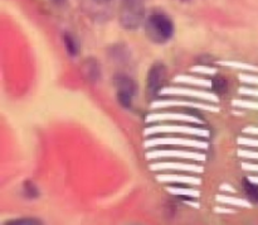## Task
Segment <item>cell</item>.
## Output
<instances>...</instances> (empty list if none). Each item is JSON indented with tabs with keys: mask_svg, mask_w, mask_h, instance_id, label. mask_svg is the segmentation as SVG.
I'll list each match as a JSON object with an SVG mask.
<instances>
[{
	"mask_svg": "<svg viewBox=\"0 0 258 225\" xmlns=\"http://www.w3.org/2000/svg\"><path fill=\"white\" fill-rule=\"evenodd\" d=\"M39 220L37 219H17V220H9L7 225H34L39 224Z\"/></svg>",
	"mask_w": 258,
	"mask_h": 225,
	"instance_id": "21",
	"label": "cell"
},
{
	"mask_svg": "<svg viewBox=\"0 0 258 225\" xmlns=\"http://www.w3.org/2000/svg\"><path fill=\"white\" fill-rule=\"evenodd\" d=\"M218 200H221L222 202H228V204L239 205V206H249V204L247 201H243V200H238V199H232V197L218 196Z\"/></svg>",
	"mask_w": 258,
	"mask_h": 225,
	"instance_id": "22",
	"label": "cell"
},
{
	"mask_svg": "<svg viewBox=\"0 0 258 225\" xmlns=\"http://www.w3.org/2000/svg\"><path fill=\"white\" fill-rule=\"evenodd\" d=\"M238 154L243 158H249V159H258V152L253 151H247V149H241L238 152Z\"/></svg>",
	"mask_w": 258,
	"mask_h": 225,
	"instance_id": "24",
	"label": "cell"
},
{
	"mask_svg": "<svg viewBox=\"0 0 258 225\" xmlns=\"http://www.w3.org/2000/svg\"><path fill=\"white\" fill-rule=\"evenodd\" d=\"M23 192H24V195L28 199H35V197L39 196V191H38L37 186L32 181L24 182V185H23Z\"/></svg>",
	"mask_w": 258,
	"mask_h": 225,
	"instance_id": "18",
	"label": "cell"
},
{
	"mask_svg": "<svg viewBox=\"0 0 258 225\" xmlns=\"http://www.w3.org/2000/svg\"><path fill=\"white\" fill-rule=\"evenodd\" d=\"M165 95H181V96H190L193 99H199V100H206V101H218L214 94L207 93V91H199V90H191V88H166V90L161 91Z\"/></svg>",
	"mask_w": 258,
	"mask_h": 225,
	"instance_id": "6",
	"label": "cell"
},
{
	"mask_svg": "<svg viewBox=\"0 0 258 225\" xmlns=\"http://www.w3.org/2000/svg\"><path fill=\"white\" fill-rule=\"evenodd\" d=\"M108 52H110V57L112 58L113 62L126 63L130 60V48L126 44H123V43H117V44L112 46Z\"/></svg>",
	"mask_w": 258,
	"mask_h": 225,
	"instance_id": "12",
	"label": "cell"
},
{
	"mask_svg": "<svg viewBox=\"0 0 258 225\" xmlns=\"http://www.w3.org/2000/svg\"><path fill=\"white\" fill-rule=\"evenodd\" d=\"M169 192L175 195H186V196H199V192L197 190H189V189H180V187H169Z\"/></svg>",
	"mask_w": 258,
	"mask_h": 225,
	"instance_id": "19",
	"label": "cell"
},
{
	"mask_svg": "<svg viewBox=\"0 0 258 225\" xmlns=\"http://www.w3.org/2000/svg\"><path fill=\"white\" fill-rule=\"evenodd\" d=\"M239 93L244 94V95H249V96H258L257 88H241Z\"/></svg>",
	"mask_w": 258,
	"mask_h": 225,
	"instance_id": "27",
	"label": "cell"
},
{
	"mask_svg": "<svg viewBox=\"0 0 258 225\" xmlns=\"http://www.w3.org/2000/svg\"><path fill=\"white\" fill-rule=\"evenodd\" d=\"M158 133H178V134H189V136H199V137H208L209 133L206 129L193 128V126L186 125H160V126H150L146 129L145 136Z\"/></svg>",
	"mask_w": 258,
	"mask_h": 225,
	"instance_id": "4",
	"label": "cell"
},
{
	"mask_svg": "<svg viewBox=\"0 0 258 225\" xmlns=\"http://www.w3.org/2000/svg\"><path fill=\"white\" fill-rule=\"evenodd\" d=\"M83 76L90 82H97L101 77V67L95 58H87L81 67Z\"/></svg>",
	"mask_w": 258,
	"mask_h": 225,
	"instance_id": "9",
	"label": "cell"
},
{
	"mask_svg": "<svg viewBox=\"0 0 258 225\" xmlns=\"http://www.w3.org/2000/svg\"><path fill=\"white\" fill-rule=\"evenodd\" d=\"M143 0H122L120 13V23L125 29L136 30L144 19Z\"/></svg>",
	"mask_w": 258,
	"mask_h": 225,
	"instance_id": "2",
	"label": "cell"
},
{
	"mask_svg": "<svg viewBox=\"0 0 258 225\" xmlns=\"http://www.w3.org/2000/svg\"><path fill=\"white\" fill-rule=\"evenodd\" d=\"M244 131L248 134H253V136H258V128H254V126H251V128H246Z\"/></svg>",
	"mask_w": 258,
	"mask_h": 225,
	"instance_id": "29",
	"label": "cell"
},
{
	"mask_svg": "<svg viewBox=\"0 0 258 225\" xmlns=\"http://www.w3.org/2000/svg\"><path fill=\"white\" fill-rule=\"evenodd\" d=\"M234 105L243 106V108H249V109H257V110H258V103H246V101H234Z\"/></svg>",
	"mask_w": 258,
	"mask_h": 225,
	"instance_id": "26",
	"label": "cell"
},
{
	"mask_svg": "<svg viewBox=\"0 0 258 225\" xmlns=\"http://www.w3.org/2000/svg\"><path fill=\"white\" fill-rule=\"evenodd\" d=\"M151 169H166V168H175L181 169V171H191V172H202L203 167L194 166V164H185V163H156L151 164Z\"/></svg>",
	"mask_w": 258,
	"mask_h": 225,
	"instance_id": "13",
	"label": "cell"
},
{
	"mask_svg": "<svg viewBox=\"0 0 258 225\" xmlns=\"http://www.w3.org/2000/svg\"><path fill=\"white\" fill-rule=\"evenodd\" d=\"M166 77V67L161 62L154 63L150 67L146 78V95L149 99L154 98L161 90Z\"/></svg>",
	"mask_w": 258,
	"mask_h": 225,
	"instance_id": "3",
	"label": "cell"
},
{
	"mask_svg": "<svg viewBox=\"0 0 258 225\" xmlns=\"http://www.w3.org/2000/svg\"><path fill=\"white\" fill-rule=\"evenodd\" d=\"M243 186L244 190H246V194L248 195L249 200L253 202H258V187L256 186V184L252 182L249 178H244Z\"/></svg>",
	"mask_w": 258,
	"mask_h": 225,
	"instance_id": "16",
	"label": "cell"
},
{
	"mask_svg": "<svg viewBox=\"0 0 258 225\" xmlns=\"http://www.w3.org/2000/svg\"><path fill=\"white\" fill-rule=\"evenodd\" d=\"M155 146H183V147H194V148L206 149L208 144L206 142L198 141V139L189 138H151L145 142V147Z\"/></svg>",
	"mask_w": 258,
	"mask_h": 225,
	"instance_id": "5",
	"label": "cell"
},
{
	"mask_svg": "<svg viewBox=\"0 0 258 225\" xmlns=\"http://www.w3.org/2000/svg\"><path fill=\"white\" fill-rule=\"evenodd\" d=\"M179 120V121H188V123H198L202 121L199 118H196L189 114H153L146 118L148 123H154V121H161V120Z\"/></svg>",
	"mask_w": 258,
	"mask_h": 225,
	"instance_id": "10",
	"label": "cell"
},
{
	"mask_svg": "<svg viewBox=\"0 0 258 225\" xmlns=\"http://www.w3.org/2000/svg\"><path fill=\"white\" fill-rule=\"evenodd\" d=\"M53 2H54L55 3V4H63V3H64L66 2V0H53Z\"/></svg>",
	"mask_w": 258,
	"mask_h": 225,
	"instance_id": "32",
	"label": "cell"
},
{
	"mask_svg": "<svg viewBox=\"0 0 258 225\" xmlns=\"http://www.w3.org/2000/svg\"><path fill=\"white\" fill-rule=\"evenodd\" d=\"M148 158H159V157H178V158H186V159H196V161H203L206 157L197 152H188V151H170V149H165V151H151L148 152L146 154Z\"/></svg>",
	"mask_w": 258,
	"mask_h": 225,
	"instance_id": "7",
	"label": "cell"
},
{
	"mask_svg": "<svg viewBox=\"0 0 258 225\" xmlns=\"http://www.w3.org/2000/svg\"><path fill=\"white\" fill-rule=\"evenodd\" d=\"M63 40H64V46L68 55L75 57V56L78 53V44L77 42H76L75 38H73V35L70 34V33H64V35H63Z\"/></svg>",
	"mask_w": 258,
	"mask_h": 225,
	"instance_id": "15",
	"label": "cell"
},
{
	"mask_svg": "<svg viewBox=\"0 0 258 225\" xmlns=\"http://www.w3.org/2000/svg\"><path fill=\"white\" fill-rule=\"evenodd\" d=\"M249 179H251L252 182H254L256 185H258V177H249Z\"/></svg>",
	"mask_w": 258,
	"mask_h": 225,
	"instance_id": "31",
	"label": "cell"
},
{
	"mask_svg": "<svg viewBox=\"0 0 258 225\" xmlns=\"http://www.w3.org/2000/svg\"><path fill=\"white\" fill-rule=\"evenodd\" d=\"M212 88L214 91L219 94H224L228 88V83H227V80L223 77V76H217L212 80Z\"/></svg>",
	"mask_w": 258,
	"mask_h": 225,
	"instance_id": "17",
	"label": "cell"
},
{
	"mask_svg": "<svg viewBox=\"0 0 258 225\" xmlns=\"http://www.w3.org/2000/svg\"><path fill=\"white\" fill-rule=\"evenodd\" d=\"M113 85L116 86L117 91L126 93L131 96H135L138 93V85L134 78L123 72H117L113 76Z\"/></svg>",
	"mask_w": 258,
	"mask_h": 225,
	"instance_id": "8",
	"label": "cell"
},
{
	"mask_svg": "<svg viewBox=\"0 0 258 225\" xmlns=\"http://www.w3.org/2000/svg\"><path fill=\"white\" fill-rule=\"evenodd\" d=\"M92 2L97 3V4H107V3H110L111 0H92Z\"/></svg>",
	"mask_w": 258,
	"mask_h": 225,
	"instance_id": "30",
	"label": "cell"
},
{
	"mask_svg": "<svg viewBox=\"0 0 258 225\" xmlns=\"http://www.w3.org/2000/svg\"><path fill=\"white\" fill-rule=\"evenodd\" d=\"M158 179L160 182H176V184H191V185H199L201 179L196 178V177H188V176H170V174H163V176H158Z\"/></svg>",
	"mask_w": 258,
	"mask_h": 225,
	"instance_id": "14",
	"label": "cell"
},
{
	"mask_svg": "<svg viewBox=\"0 0 258 225\" xmlns=\"http://www.w3.org/2000/svg\"><path fill=\"white\" fill-rule=\"evenodd\" d=\"M242 167L247 171H253L258 172V164H251V163H242Z\"/></svg>",
	"mask_w": 258,
	"mask_h": 225,
	"instance_id": "28",
	"label": "cell"
},
{
	"mask_svg": "<svg viewBox=\"0 0 258 225\" xmlns=\"http://www.w3.org/2000/svg\"><path fill=\"white\" fill-rule=\"evenodd\" d=\"M145 33L154 43H165L173 37L174 24L168 15L163 13H154L146 19Z\"/></svg>",
	"mask_w": 258,
	"mask_h": 225,
	"instance_id": "1",
	"label": "cell"
},
{
	"mask_svg": "<svg viewBox=\"0 0 258 225\" xmlns=\"http://www.w3.org/2000/svg\"><path fill=\"white\" fill-rule=\"evenodd\" d=\"M133 98L134 96L128 95V94L126 93H120V91H117V100H118V104H120L121 106H123V108H130L131 105H133Z\"/></svg>",
	"mask_w": 258,
	"mask_h": 225,
	"instance_id": "20",
	"label": "cell"
},
{
	"mask_svg": "<svg viewBox=\"0 0 258 225\" xmlns=\"http://www.w3.org/2000/svg\"><path fill=\"white\" fill-rule=\"evenodd\" d=\"M238 143L242 146L247 147H258V139L257 138H239Z\"/></svg>",
	"mask_w": 258,
	"mask_h": 225,
	"instance_id": "23",
	"label": "cell"
},
{
	"mask_svg": "<svg viewBox=\"0 0 258 225\" xmlns=\"http://www.w3.org/2000/svg\"><path fill=\"white\" fill-rule=\"evenodd\" d=\"M170 105H183V106H188V108H197V109H204V110H209V111H217L218 109L214 108L212 105H206V104H198L194 103V101H174V100H164V101H156L151 105V108H165V106H170Z\"/></svg>",
	"mask_w": 258,
	"mask_h": 225,
	"instance_id": "11",
	"label": "cell"
},
{
	"mask_svg": "<svg viewBox=\"0 0 258 225\" xmlns=\"http://www.w3.org/2000/svg\"><path fill=\"white\" fill-rule=\"evenodd\" d=\"M241 81L243 82H248V83H256L258 85V77L257 76H251V75H241L239 76Z\"/></svg>",
	"mask_w": 258,
	"mask_h": 225,
	"instance_id": "25",
	"label": "cell"
}]
</instances>
